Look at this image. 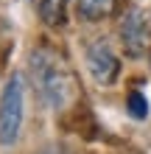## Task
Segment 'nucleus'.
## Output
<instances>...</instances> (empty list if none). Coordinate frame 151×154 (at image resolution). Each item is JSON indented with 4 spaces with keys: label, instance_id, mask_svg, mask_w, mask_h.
<instances>
[{
    "label": "nucleus",
    "instance_id": "0eeeda50",
    "mask_svg": "<svg viewBox=\"0 0 151 154\" xmlns=\"http://www.w3.org/2000/svg\"><path fill=\"white\" fill-rule=\"evenodd\" d=\"M126 109L131 118H137V121H143V118L148 115V104H146V95L140 93V90H131V93L126 95Z\"/></svg>",
    "mask_w": 151,
    "mask_h": 154
},
{
    "label": "nucleus",
    "instance_id": "423d86ee",
    "mask_svg": "<svg viewBox=\"0 0 151 154\" xmlns=\"http://www.w3.org/2000/svg\"><path fill=\"white\" fill-rule=\"evenodd\" d=\"M39 6V17L48 25H62L65 23V6L67 0H37Z\"/></svg>",
    "mask_w": 151,
    "mask_h": 154
},
{
    "label": "nucleus",
    "instance_id": "f257e3e1",
    "mask_svg": "<svg viewBox=\"0 0 151 154\" xmlns=\"http://www.w3.org/2000/svg\"><path fill=\"white\" fill-rule=\"evenodd\" d=\"M31 70L34 81H37V93L48 101V106L62 109L76 93V79L65 67V62L59 59V53H53L48 48L37 51L31 56Z\"/></svg>",
    "mask_w": 151,
    "mask_h": 154
},
{
    "label": "nucleus",
    "instance_id": "39448f33",
    "mask_svg": "<svg viewBox=\"0 0 151 154\" xmlns=\"http://www.w3.org/2000/svg\"><path fill=\"white\" fill-rule=\"evenodd\" d=\"M112 8H115V0H78V17L90 23L109 17Z\"/></svg>",
    "mask_w": 151,
    "mask_h": 154
},
{
    "label": "nucleus",
    "instance_id": "7ed1b4c3",
    "mask_svg": "<svg viewBox=\"0 0 151 154\" xmlns=\"http://www.w3.org/2000/svg\"><path fill=\"white\" fill-rule=\"evenodd\" d=\"M120 42L131 56H146L151 45V25L140 8H129L120 17Z\"/></svg>",
    "mask_w": 151,
    "mask_h": 154
},
{
    "label": "nucleus",
    "instance_id": "6e6552de",
    "mask_svg": "<svg viewBox=\"0 0 151 154\" xmlns=\"http://www.w3.org/2000/svg\"><path fill=\"white\" fill-rule=\"evenodd\" d=\"M42 154H67V151H59V149H48V151H42Z\"/></svg>",
    "mask_w": 151,
    "mask_h": 154
},
{
    "label": "nucleus",
    "instance_id": "f03ea898",
    "mask_svg": "<svg viewBox=\"0 0 151 154\" xmlns=\"http://www.w3.org/2000/svg\"><path fill=\"white\" fill-rule=\"evenodd\" d=\"M23 126V79L14 76L0 98V146H11Z\"/></svg>",
    "mask_w": 151,
    "mask_h": 154
},
{
    "label": "nucleus",
    "instance_id": "20e7f679",
    "mask_svg": "<svg viewBox=\"0 0 151 154\" xmlns=\"http://www.w3.org/2000/svg\"><path fill=\"white\" fill-rule=\"evenodd\" d=\"M87 67L98 84H112L120 73V62L106 42H92L87 51Z\"/></svg>",
    "mask_w": 151,
    "mask_h": 154
}]
</instances>
